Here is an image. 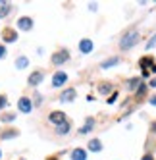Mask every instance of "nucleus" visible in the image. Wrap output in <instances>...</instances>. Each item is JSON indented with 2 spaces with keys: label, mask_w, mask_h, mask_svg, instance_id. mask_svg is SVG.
Here are the masks:
<instances>
[{
  "label": "nucleus",
  "mask_w": 156,
  "mask_h": 160,
  "mask_svg": "<svg viewBox=\"0 0 156 160\" xmlns=\"http://www.w3.org/2000/svg\"><path fill=\"white\" fill-rule=\"evenodd\" d=\"M139 39H141V35H139L137 31H129V33H125V35L121 37V41H119L121 50H129L133 44H137V42H139Z\"/></svg>",
  "instance_id": "nucleus-1"
},
{
  "label": "nucleus",
  "mask_w": 156,
  "mask_h": 160,
  "mask_svg": "<svg viewBox=\"0 0 156 160\" xmlns=\"http://www.w3.org/2000/svg\"><path fill=\"white\" fill-rule=\"evenodd\" d=\"M68 58H70V52L66 50V48H62V50H58V52H54V54H52V64L60 66V64H64Z\"/></svg>",
  "instance_id": "nucleus-2"
},
{
  "label": "nucleus",
  "mask_w": 156,
  "mask_h": 160,
  "mask_svg": "<svg viewBox=\"0 0 156 160\" xmlns=\"http://www.w3.org/2000/svg\"><path fill=\"white\" fill-rule=\"evenodd\" d=\"M17 108L23 112V114H29V112L33 110V104H31V100H29L27 97H21V98L17 100Z\"/></svg>",
  "instance_id": "nucleus-3"
},
{
  "label": "nucleus",
  "mask_w": 156,
  "mask_h": 160,
  "mask_svg": "<svg viewBox=\"0 0 156 160\" xmlns=\"http://www.w3.org/2000/svg\"><path fill=\"white\" fill-rule=\"evenodd\" d=\"M66 81H68V73H64V72L54 73V77H52V85L54 87H62Z\"/></svg>",
  "instance_id": "nucleus-4"
},
{
  "label": "nucleus",
  "mask_w": 156,
  "mask_h": 160,
  "mask_svg": "<svg viewBox=\"0 0 156 160\" xmlns=\"http://www.w3.org/2000/svg\"><path fill=\"white\" fill-rule=\"evenodd\" d=\"M17 27H19L21 31H29V29L33 27V19H31V18H19V19H17Z\"/></svg>",
  "instance_id": "nucleus-5"
},
{
  "label": "nucleus",
  "mask_w": 156,
  "mask_h": 160,
  "mask_svg": "<svg viewBox=\"0 0 156 160\" xmlns=\"http://www.w3.org/2000/svg\"><path fill=\"white\" fill-rule=\"evenodd\" d=\"M79 50L83 52V54H89L93 50V41L91 39H83L81 42H79Z\"/></svg>",
  "instance_id": "nucleus-6"
},
{
  "label": "nucleus",
  "mask_w": 156,
  "mask_h": 160,
  "mask_svg": "<svg viewBox=\"0 0 156 160\" xmlns=\"http://www.w3.org/2000/svg\"><path fill=\"white\" fill-rule=\"evenodd\" d=\"M50 122L56 123V125L64 123V122H66V114H64V112H52V114H50Z\"/></svg>",
  "instance_id": "nucleus-7"
},
{
  "label": "nucleus",
  "mask_w": 156,
  "mask_h": 160,
  "mask_svg": "<svg viewBox=\"0 0 156 160\" xmlns=\"http://www.w3.org/2000/svg\"><path fill=\"white\" fill-rule=\"evenodd\" d=\"M71 160H87V151H83V148H73Z\"/></svg>",
  "instance_id": "nucleus-8"
},
{
  "label": "nucleus",
  "mask_w": 156,
  "mask_h": 160,
  "mask_svg": "<svg viewBox=\"0 0 156 160\" xmlns=\"http://www.w3.org/2000/svg\"><path fill=\"white\" fill-rule=\"evenodd\" d=\"M2 37H4V41H6V42H14V41L17 39V33H16L14 29H4Z\"/></svg>",
  "instance_id": "nucleus-9"
},
{
  "label": "nucleus",
  "mask_w": 156,
  "mask_h": 160,
  "mask_svg": "<svg viewBox=\"0 0 156 160\" xmlns=\"http://www.w3.org/2000/svg\"><path fill=\"white\" fill-rule=\"evenodd\" d=\"M42 81V72H33L29 75V85H39Z\"/></svg>",
  "instance_id": "nucleus-10"
},
{
  "label": "nucleus",
  "mask_w": 156,
  "mask_h": 160,
  "mask_svg": "<svg viewBox=\"0 0 156 160\" xmlns=\"http://www.w3.org/2000/svg\"><path fill=\"white\" fill-rule=\"evenodd\" d=\"M73 98H75V89H68V91H64L62 97H60V100H62V102H70V100H73Z\"/></svg>",
  "instance_id": "nucleus-11"
},
{
  "label": "nucleus",
  "mask_w": 156,
  "mask_h": 160,
  "mask_svg": "<svg viewBox=\"0 0 156 160\" xmlns=\"http://www.w3.org/2000/svg\"><path fill=\"white\" fill-rule=\"evenodd\" d=\"M89 151H93V152H98V151H102V143H100L98 139H93V141H89Z\"/></svg>",
  "instance_id": "nucleus-12"
},
{
  "label": "nucleus",
  "mask_w": 156,
  "mask_h": 160,
  "mask_svg": "<svg viewBox=\"0 0 156 160\" xmlns=\"http://www.w3.org/2000/svg\"><path fill=\"white\" fill-rule=\"evenodd\" d=\"M152 58H150V56H143V58L139 60V66L143 68V72H147V66H152Z\"/></svg>",
  "instance_id": "nucleus-13"
},
{
  "label": "nucleus",
  "mask_w": 156,
  "mask_h": 160,
  "mask_svg": "<svg viewBox=\"0 0 156 160\" xmlns=\"http://www.w3.org/2000/svg\"><path fill=\"white\" fill-rule=\"evenodd\" d=\"M10 12V4L8 2H4V0H0V19L2 18H6V14Z\"/></svg>",
  "instance_id": "nucleus-14"
},
{
  "label": "nucleus",
  "mask_w": 156,
  "mask_h": 160,
  "mask_svg": "<svg viewBox=\"0 0 156 160\" xmlns=\"http://www.w3.org/2000/svg\"><path fill=\"white\" fill-rule=\"evenodd\" d=\"M27 66H29V60L25 58V56H21V58L16 60V68H17V70H23V68H27Z\"/></svg>",
  "instance_id": "nucleus-15"
},
{
  "label": "nucleus",
  "mask_w": 156,
  "mask_h": 160,
  "mask_svg": "<svg viewBox=\"0 0 156 160\" xmlns=\"http://www.w3.org/2000/svg\"><path fill=\"white\" fill-rule=\"evenodd\" d=\"M70 131V123L68 122H64V123H60L58 128H56V133H60V135H64V133H68Z\"/></svg>",
  "instance_id": "nucleus-16"
},
{
  "label": "nucleus",
  "mask_w": 156,
  "mask_h": 160,
  "mask_svg": "<svg viewBox=\"0 0 156 160\" xmlns=\"http://www.w3.org/2000/svg\"><path fill=\"white\" fill-rule=\"evenodd\" d=\"M93 123H95V120H93V118H87V123H85V128H81L79 131H81V133H87V131H91V129H93Z\"/></svg>",
  "instance_id": "nucleus-17"
},
{
  "label": "nucleus",
  "mask_w": 156,
  "mask_h": 160,
  "mask_svg": "<svg viewBox=\"0 0 156 160\" xmlns=\"http://www.w3.org/2000/svg\"><path fill=\"white\" fill-rule=\"evenodd\" d=\"M110 89H112V85H110V83H100V85H98V91H100V95H106Z\"/></svg>",
  "instance_id": "nucleus-18"
},
{
  "label": "nucleus",
  "mask_w": 156,
  "mask_h": 160,
  "mask_svg": "<svg viewBox=\"0 0 156 160\" xmlns=\"http://www.w3.org/2000/svg\"><path fill=\"white\" fill-rule=\"evenodd\" d=\"M114 64H119V58H110V60H106V62H102V68H112Z\"/></svg>",
  "instance_id": "nucleus-19"
},
{
  "label": "nucleus",
  "mask_w": 156,
  "mask_h": 160,
  "mask_svg": "<svg viewBox=\"0 0 156 160\" xmlns=\"http://www.w3.org/2000/svg\"><path fill=\"white\" fill-rule=\"evenodd\" d=\"M16 135H17L16 129H12V131H2V139H8V137H16Z\"/></svg>",
  "instance_id": "nucleus-20"
},
{
  "label": "nucleus",
  "mask_w": 156,
  "mask_h": 160,
  "mask_svg": "<svg viewBox=\"0 0 156 160\" xmlns=\"http://www.w3.org/2000/svg\"><path fill=\"white\" fill-rule=\"evenodd\" d=\"M137 85H139V79L137 77H133V79H129V81H127V87L129 89H135Z\"/></svg>",
  "instance_id": "nucleus-21"
},
{
  "label": "nucleus",
  "mask_w": 156,
  "mask_h": 160,
  "mask_svg": "<svg viewBox=\"0 0 156 160\" xmlns=\"http://www.w3.org/2000/svg\"><path fill=\"white\" fill-rule=\"evenodd\" d=\"M6 104H8V98H6L4 95H0V110L6 108Z\"/></svg>",
  "instance_id": "nucleus-22"
},
{
  "label": "nucleus",
  "mask_w": 156,
  "mask_h": 160,
  "mask_svg": "<svg viewBox=\"0 0 156 160\" xmlns=\"http://www.w3.org/2000/svg\"><path fill=\"white\" fill-rule=\"evenodd\" d=\"M154 44H156V33H154V35H152V39H150V41H149V42H147V48H149V50H150V48H152V47H154Z\"/></svg>",
  "instance_id": "nucleus-23"
},
{
  "label": "nucleus",
  "mask_w": 156,
  "mask_h": 160,
  "mask_svg": "<svg viewBox=\"0 0 156 160\" xmlns=\"http://www.w3.org/2000/svg\"><path fill=\"white\" fill-rule=\"evenodd\" d=\"M14 120V114H2V122H12Z\"/></svg>",
  "instance_id": "nucleus-24"
},
{
  "label": "nucleus",
  "mask_w": 156,
  "mask_h": 160,
  "mask_svg": "<svg viewBox=\"0 0 156 160\" xmlns=\"http://www.w3.org/2000/svg\"><path fill=\"white\" fill-rule=\"evenodd\" d=\"M144 91H147V85H141V87H139V91H137V97H139V98L144 95Z\"/></svg>",
  "instance_id": "nucleus-25"
},
{
  "label": "nucleus",
  "mask_w": 156,
  "mask_h": 160,
  "mask_svg": "<svg viewBox=\"0 0 156 160\" xmlns=\"http://www.w3.org/2000/svg\"><path fill=\"white\" fill-rule=\"evenodd\" d=\"M4 56H6V48L0 44V58H4Z\"/></svg>",
  "instance_id": "nucleus-26"
},
{
  "label": "nucleus",
  "mask_w": 156,
  "mask_h": 160,
  "mask_svg": "<svg viewBox=\"0 0 156 160\" xmlns=\"http://www.w3.org/2000/svg\"><path fill=\"white\" fill-rule=\"evenodd\" d=\"M116 95H118V93H112V97H110V98H108V102H110V104H112V102L116 100Z\"/></svg>",
  "instance_id": "nucleus-27"
},
{
  "label": "nucleus",
  "mask_w": 156,
  "mask_h": 160,
  "mask_svg": "<svg viewBox=\"0 0 156 160\" xmlns=\"http://www.w3.org/2000/svg\"><path fill=\"white\" fill-rule=\"evenodd\" d=\"M149 102H150L152 106H156V95H154V97H150V100H149Z\"/></svg>",
  "instance_id": "nucleus-28"
},
{
  "label": "nucleus",
  "mask_w": 156,
  "mask_h": 160,
  "mask_svg": "<svg viewBox=\"0 0 156 160\" xmlns=\"http://www.w3.org/2000/svg\"><path fill=\"white\" fill-rule=\"evenodd\" d=\"M143 160H154V158H152L150 154H147V156H143Z\"/></svg>",
  "instance_id": "nucleus-29"
},
{
  "label": "nucleus",
  "mask_w": 156,
  "mask_h": 160,
  "mask_svg": "<svg viewBox=\"0 0 156 160\" xmlns=\"http://www.w3.org/2000/svg\"><path fill=\"white\" fill-rule=\"evenodd\" d=\"M150 87H156V77H154L152 81H150Z\"/></svg>",
  "instance_id": "nucleus-30"
},
{
  "label": "nucleus",
  "mask_w": 156,
  "mask_h": 160,
  "mask_svg": "<svg viewBox=\"0 0 156 160\" xmlns=\"http://www.w3.org/2000/svg\"><path fill=\"white\" fill-rule=\"evenodd\" d=\"M46 160H58V158H56V156H50V158H46Z\"/></svg>",
  "instance_id": "nucleus-31"
},
{
  "label": "nucleus",
  "mask_w": 156,
  "mask_h": 160,
  "mask_svg": "<svg viewBox=\"0 0 156 160\" xmlns=\"http://www.w3.org/2000/svg\"><path fill=\"white\" fill-rule=\"evenodd\" d=\"M0 154H2V152H0Z\"/></svg>",
  "instance_id": "nucleus-32"
}]
</instances>
